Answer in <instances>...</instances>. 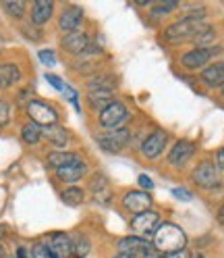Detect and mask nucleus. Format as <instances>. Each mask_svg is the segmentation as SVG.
Instances as JSON below:
<instances>
[{
  "mask_svg": "<svg viewBox=\"0 0 224 258\" xmlns=\"http://www.w3.org/2000/svg\"><path fill=\"white\" fill-rule=\"evenodd\" d=\"M0 258H9V256H7V252H5V248H3V246H0Z\"/></svg>",
  "mask_w": 224,
  "mask_h": 258,
  "instance_id": "nucleus-43",
  "label": "nucleus"
},
{
  "mask_svg": "<svg viewBox=\"0 0 224 258\" xmlns=\"http://www.w3.org/2000/svg\"><path fill=\"white\" fill-rule=\"evenodd\" d=\"M21 138H23V142H27V144H38L40 138H42V129H40V125H36V123H27V125L21 129Z\"/></svg>",
  "mask_w": 224,
  "mask_h": 258,
  "instance_id": "nucleus-25",
  "label": "nucleus"
},
{
  "mask_svg": "<svg viewBox=\"0 0 224 258\" xmlns=\"http://www.w3.org/2000/svg\"><path fill=\"white\" fill-rule=\"evenodd\" d=\"M112 102V94H104V92H95V94H89V104H91V108H98L100 112L106 108V106H110Z\"/></svg>",
  "mask_w": 224,
  "mask_h": 258,
  "instance_id": "nucleus-24",
  "label": "nucleus"
},
{
  "mask_svg": "<svg viewBox=\"0 0 224 258\" xmlns=\"http://www.w3.org/2000/svg\"><path fill=\"white\" fill-rule=\"evenodd\" d=\"M166 142H168L166 132H152L146 140H143V144H141V152H143V156H146V158H152V160L158 158L160 154L164 152Z\"/></svg>",
  "mask_w": 224,
  "mask_h": 258,
  "instance_id": "nucleus-8",
  "label": "nucleus"
},
{
  "mask_svg": "<svg viewBox=\"0 0 224 258\" xmlns=\"http://www.w3.org/2000/svg\"><path fill=\"white\" fill-rule=\"evenodd\" d=\"M216 52H220V48L216 46V50H210V48H193V50H189L181 56V62L185 69H201L203 64H207V60H210Z\"/></svg>",
  "mask_w": 224,
  "mask_h": 258,
  "instance_id": "nucleus-7",
  "label": "nucleus"
},
{
  "mask_svg": "<svg viewBox=\"0 0 224 258\" xmlns=\"http://www.w3.org/2000/svg\"><path fill=\"white\" fill-rule=\"evenodd\" d=\"M193 150H195L193 144L187 142V140H181V142L174 144L172 150L168 152V163H170V165H174V167H183V165L187 163V160L191 158Z\"/></svg>",
  "mask_w": 224,
  "mask_h": 258,
  "instance_id": "nucleus-13",
  "label": "nucleus"
},
{
  "mask_svg": "<svg viewBox=\"0 0 224 258\" xmlns=\"http://www.w3.org/2000/svg\"><path fill=\"white\" fill-rule=\"evenodd\" d=\"M0 46H3V40H0Z\"/></svg>",
  "mask_w": 224,
  "mask_h": 258,
  "instance_id": "nucleus-46",
  "label": "nucleus"
},
{
  "mask_svg": "<svg viewBox=\"0 0 224 258\" xmlns=\"http://www.w3.org/2000/svg\"><path fill=\"white\" fill-rule=\"evenodd\" d=\"M40 60L46 64V67H54L56 64V54L52 52V50H40Z\"/></svg>",
  "mask_w": 224,
  "mask_h": 258,
  "instance_id": "nucleus-33",
  "label": "nucleus"
},
{
  "mask_svg": "<svg viewBox=\"0 0 224 258\" xmlns=\"http://www.w3.org/2000/svg\"><path fill=\"white\" fill-rule=\"evenodd\" d=\"M83 198H85V194H83V189H79V187H69V189L62 191V202L71 204V206L81 204Z\"/></svg>",
  "mask_w": 224,
  "mask_h": 258,
  "instance_id": "nucleus-26",
  "label": "nucleus"
},
{
  "mask_svg": "<svg viewBox=\"0 0 224 258\" xmlns=\"http://www.w3.org/2000/svg\"><path fill=\"white\" fill-rule=\"evenodd\" d=\"M17 258H34V254H31V250H29V248L19 246V248H17Z\"/></svg>",
  "mask_w": 224,
  "mask_h": 258,
  "instance_id": "nucleus-37",
  "label": "nucleus"
},
{
  "mask_svg": "<svg viewBox=\"0 0 224 258\" xmlns=\"http://www.w3.org/2000/svg\"><path fill=\"white\" fill-rule=\"evenodd\" d=\"M201 82L210 88H222L224 86V60L214 62L207 69L201 71Z\"/></svg>",
  "mask_w": 224,
  "mask_h": 258,
  "instance_id": "nucleus-15",
  "label": "nucleus"
},
{
  "mask_svg": "<svg viewBox=\"0 0 224 258\" xmlns=\"http://www.w3.org/2000/svg\"><path fill=\"white\" fill-rule=\"evenodd\" d=\"M3 7L9 15H13L15 19H21L23 13H25V3H5Z\"/></svg>",
  "mask_w": 224,
  "mask_h": 258,
  "instance_id": "nucleus-29",
  "label": "nucleus"
},
{
  "mask_svg": "<svg viewBox=\"0 0 224 258\" xmlns=\"http://www.w3.org/2000/svg\"><path fill=\"white\" fill-rule=\"evenodd\" d=\"M193 40L199 44V48H203V44H210V42L214 40V31H212V27H205L201 34H197Z\"/></svg>",
  "mask_w": 224,
  "mask_h": 258,
  "instance_id": "nucleus-31",
  "label": "nucleus"
},
{
  "mask_svg": "<svg viewBox=\"0 0 224 258\" xmlns=\"http://www.w3.org/2000/svg\"><path fill=\"white\" fill-rule=\"evenodd\" d=\"M222 94H224V86H222Z\"/></svg>",
  "mask_w": 224,
  "mask_h": 258,
  "instance_id": "nucleus-45",
  "label": "nucleus"
},
{
  "mask_svg": "<svg viewBox=\"0 0 224 258\" xmlns=\"http://www.w3.org/2000/svg\"><path fill=\"white\" fill-rule=\"evenodd\" d=\"M143 258H164V254H158V252L154 250V252H150V254H146V256H143Z\"/></svg>",
  "mask_w": 224,
  "mask_h": 258,
  "instance_id": "nucleus-40",
  "label": "nucleus"
},
{
  "mask_svg": "<svg viewBox=\"0 0 224 258\" xmlns=\"http://www.w3.org/2000/svg\"><path fill=\"white\" fill-rule=\"evenodd\" d=\"M91 191H93V196L98 198L100 202H108L110 187H108V181H106L104 175H95V179L91 181Z\"/></svg>",
  "mask_w": 224,
  "mask_h": 258,
  "instance_id": "nucleus-23",
  "label": "nucleus"
},
{
  "mask_svg": "<svg viewBox=\"0 0 224 258\" xmlns=\"http://www.w3.org/2000/svg\"><path fill=\"white\" fill-rule=\"evenodd\" d=\"M205 29V25L201 21H193V19H181L177 23H172L166 27L164 31V38L172 44H179V42H185V40H193L197 34Z\"/></svg>",
  "mask_w": 224,
  "mask_h": 258,
  "instance_id": "nucleus-2",
  "label": "nucleus"
},
{
  "mask_svg": "<svg viewBox=\"0 0 224 258\" xmlns=\"http://www.w3.org/2000/svg\"><path fill=\"white\" fill-rule=\"evenodd\" d=\"M21 79V71L17 64L13 62H3L0 64V90H7L13 84H17Z\"/></svg>",
  "mask_w": 224,
  "mask_h": 258,
  "instance_id": "nucleus-19",
  "label": "nucleus"
},
{
  "mask_svg": "<svg viewBox=\"0 0 224 258\" xmlns=\"http://www.w3.org/2000/svg\"><path fill=\"white\" fill-rule=\"evenodd\" d=\"M44 136L50 140L56 148H62V146H67V142H69V134H67V129L65 127H58V125H50V127H46L44 129Z\"/></svg>",
  "mask_w": 224,
  "mask_h": 258,
  "instance_id": "nucleus-20",
  "label": "nucleus"
},
{
  "mask_svg": "<svg viewBox=\"0 0 224 258\" xmlns=\"http://www.w3.org/2000/svg\"><path fill=\"white\" fill-rule=\"evenodd\" d=\"M177 7H179V3H174V0H168V3H154L152 15H166V13H172Z\"/></svg>",
  "mask_w": 224,
  "mask_h": 258,
  "instance_id": "nucleus-28",
  "label": "nucleus"
},
{
  "mask_svg": "<svg viewBox=\"0 0 224 258\" xmlns=\"http://www.w3.org/2000/svg\"><path fill=\"white\" fill-rule=\"evenodd\" d=\"M27 115L31 117V121H34L36 125H44V127H50L56 123L58 115H56V110L50 106V104H46L42 100H31L27 104Z\"/></svg>",
  "mask_w": 224,
  "mask_h": 258,
  "instance_id": "nucleus-4",
  "label": "nucleus"
},
{
  "mask_svg": "<svg viewBox=\"0 0 224 258\" xmlns=\"http://www.w3.org/2000/svg\"><path fill=\"white\" fill-rule=\"evenodd\" d=\"M115 258H137V256H131V254H123V252H121V254H117Z\"/></svg>",
  "mask_w": 224,
  "mask_h": 258,
  "instance_id": "nucleus-42",
  "label": "nucleus"
},
{
  "mask_svg": "<svg viewBox=\"0 0 224 258\" xmlns=\"http://www.w3.org/2000/svg\"><path fill=\"white\" fill-rule=\"evenodd\" d=\"M9 121H11V106L9 102L0 100V127H5Z\"/></svg>",
  "mask_w": 224,
  "mask_h": 258,
  "instance_id": "nucleus-32",
  "label": "nucleus"
},
{
  "mask_svg": "<svg viewBox=\"0 0 224 258\" xmlns=\"http://www.w3.org/2000/svg\"><path fill=\"white\" fill-rule=\"evenodd\" d=\"M172 194H174V196H177L179 200H183V202L191 200V194H189L187 189H183V187H174V189H172Z\"/></svg>",
  "mask_w": 224,
  "mask_h": 258,
  "instance_id": "nucleus-35",
  "label": "nucleus"
},
{
  "mask_svg": "<svg viewBox=\"0 0 224 258\" xmlns=\"http://www.w3.org/2000/svg\"><path fill=\"white\" fill-rule=\"evenodd\" d=\"M129 138H131V132L129 129H115V132H108V134H102L98 136V144L106 150V152H121L127 144H129Z\"/></svg>",
  "mask_w": 224,
  "mask_h": 258,
  "instance_id": "nucleus-5",
  "label": "nucleus"
},
{
  "mask_svg": "<svg viewBox=\"0 0 224 258\" xmlns=\"http://www.w3.org/2000/svg\"><path fill=\"white\" fill-rule=\"evenodd\" d=\"M218 221H220V223L224 225V204L220 206V211H218Z\"/></svg>",
  "mask_w": 224,
  "mask_h": 258,
  "instance_id": "nucleus-41",
  "label": "nucleus"
},
{
  "mask_svg": "<svg viewBox=\"0 0 224 258\" xmlns=\"http://www.w3.org/2000/svg\"><path fill=\"white\" fill-rule=\"evenodd\" d=\"M189 258H203V256H201V254H199V252H195V254H193V256H189Z\"/></svg>",
  "mask_w": 224,
  "mask_h": 258,
  "instance_id": "nucleus-44",
  "label": "nucleus"
},
{
  "mask_svg": "<svg viewBox=\"0 0 224 258\" xmlns=\"http://www.w3.org/2000/svg\"><path fill=\"white\" fill-rule=\"evenodd\" d=\"M216 160H218V167L224 171V148L218 152V156H216Z\"/></svg>",
  "mask_w": 224,
  "mask_h": 258,
  "instance_id": "nucleus-39",
  "label": "nucleus"
},
{
  "mask_svg": "<svg viewBox=\"0 0 224 258\" xmlns=\"http://www.w3.org/2000/svg\"><path fill=\"white\" fill-rule=\"evenodd\" d=\"M60 44L71 54H83L87 50V46H89V38L83 34V31H71V34H67L65 38H62Z\"/></svg>",
  "mask_w": 224,
  "mask_h": 258,
  "instance_id": "nucleus-12",
  "label": "nucleus"
},
{
  "mask_svg": "<svg viewBox=\"0 0 224 258\" xmlns=\"http://www.w3.org/2000/svg\"><path fill=\"white\" fill-rule=\"evenodd\" d=\"M127 119H129V110H127L125 104H121V102H112L110 106H106L100 112V125L106 129H115L121 123H125Z\"/></svg>",
  "mask_w": 224,
  "mask_h": 258,
  "instance_id": "nucleus-6",
  "label": "nucleus"
},
{
  "mask_svg": "<svg viewBox=\"0 0 224 258\" xmlns=\"http://www.w3.org/2000/svg\"><path fill=\"white\" fill-rule=\"evenodd\" d=\"M119 250L123 254H131V256H146L150 252H154V246L150 244V241H146L143 237H135V235H129V237H123L119 241Z\"/></svg>",
  "mask_w": 224,
  "mask_h": 258,
  "instance_id": "nucleus-11",
  "label": "nucleus"
},
{
  "mask_svg": "<svg viewBox=\"0 0 224 258\" xmlns=\"http://www.w3.org/2000/svg\"><path fill=\"white\" fill-rule=\"evenodd\" d=\"M83 19V11L79 9V7H69L65 13L60 15V29L62 31H67V34H71V31H75L79 27V23H81Z\"/></svg>",
  "mask_w": 224,
  "mask_h": 258,
  "instance_id": "nucleus-17",
  "label": "nucleus"
},
{
  "mask_svg": "<svg viewBox=\"0 0 224 258\" xmlns=\"http://www.w3.org/2000/svg\"><path fill=\"white\" fill-rule=\"evenodd\" d=\"M52 11H54V5L50 0H38V3H34V7H31V21L36 25H44L52 17Z\"/></svg>",
  "mask_w": 224,
  "mask_h": 258,
  "instance_id": "nucleus-18",
  "label": "nucleus"
},
{
  "mask_svg": "<svg viewBox=\"0 0 224 258\" xmlns=\"http://www.w3.org/2000/svg\"><path fill=\"white\" fill-rule=\"evenodd\" d=\"M123 204L129 208L131 213L139 215V213L150 211V206H152V196H150L148 191H143V189H133V191H127V194H125Z\"/></svg>",
  "mask_w": 224,
  "mask_h": 258,
  "instance_id": "nucleus-9",
  "label": "nucleus"
},
{
  "mask_svg": "<svg viewBox=\"0 0 224 258\" xmlns=\"http://www.w3.org/2000/svg\"><path fill=\"white\" fill-rule=\"evenodd\" d=\"M154 250L158 254H172V252H179L185 250L187 246V235L185 231L174 223H160V227L154 233Z\"/></svg>",
  "mask_w": 224,
  "mask_h": 258,
  "instance_id": "nucleus-1",
  "label": "nucleus"
},
{
  "mask_svg": "<svg viewBox=\"0 0 224 258\" xmlns=\"http://www.w3.org/2000/svg\"><path fill=\"white\" fill-rule=\"evenodd\" d=\"M56 175H58V179L67 181V183L79 181V179H81V177L85 175V163L77 158L75 163H71V165H67V167H62V169H56Z\"/></svg>",
  "mask_w": 224,
  "mask_h": 258,
  "instance_id": "nucleus-16",
  "label": "nucleus"
},
{
  "mask_svg": "<svg viewBox=\"0 0 224 258\" xmlns=\"http://www.w3.org/2000/svg\"><path fill=\"white\" fill-rule=\"evenodd\" d=\"M131 227L133 231L141 233V235H148V233H156V229L160 227V215L154 211H146V213H139L133 217L131 221Z\"/></svg>",
  "mask_w": 224,
  "mask_h": 258,
  "instance_id": "nucleus-10",
  "label": "nucleus"
},
{
  "mask_svg": "<svg viewBox=\"0 0 224 258\" xmlns=\"http://www.w3.org/2000/svg\"><path fill=\"white\" fill-rule=\"evenodd\" d=\"M139 185L146 187V189H152L154 187V183H152V179H150L148 175H139Z\"/></svg>",
  "mask_w": 224,
  "mask_h": 258,
  "instance_id": "nucleus-36",
  "label": "nucleus"
},
{
  "mask_svg": "<svg viewBox=\"0 0 224 258\" xmlns=\"http://www.w3.org/2000/svg\"><path fill=\"white\" fill-rule=\"evenodd\" d=\"M46 79H48V82H50V86H52V88H56V90H60V92L65 90V84H62V79H60V77H56V75H50V73H48V75H46Z\"/></svg>",
  "mask_w": 224,
  "mask_h": 258,
  "instance_id": "nucleus-34",
  "label": "nucleus"
},
{
  "mask_svg": "<svg viewBox=\"0 0 224 258\" xmlns=\"http://www.w3.org/2000/svg\"><path fill=\"white\" fill-rule=\"evenodd\" d=\"M87 252H89V241H87V237L79 235V237L75 239V244H73V258H85Z\"/></svg>",
  "mask_w": 224,
  "mask_h": 258,
  "instance_id": "nucleus-27",
  "label": "nucleus"
},
{
  "mask_svg": "<svg viewBox=\"0 0 224 258\" xmlns=\"http://www.w3.org/2000/svg\"><path fill=\"white\" fill-rule=\"evenodd\" d=\"M75 160H77V154H73V152H50L48 154V165L54 169H62V167L75 163Z\"/></svg>",
  "mask_w": 224,
  "mask_h": 258,
  "instance_id": "nucleus-22",
  "label": "nucleus"
},
{
  "mask_svg": "<svg viewBox=\"0 0 224 258\" xmlns=\"http://www.w3.org/2000/svg\"><path fill=\"white\" fill-rule=\"evenodd\" d=\"M193 181L195 185L203 187V189H214L220 185V173H218V167L210 160H203L199 163L193 171Z\"/></svg>",
  "mask_w": 224,
  "mask_h": 258,
  "instance_id": "nucleus-3",
  "label": "nucleus"
},
{
  "mask_svg": "<svg viewBox=\"0 0 224 258\" xmlns=\"http://www.w3.org/2000/svg\"><path fill=\"white\" fill-rule=\"evenodd\" d=\"M117 88V82H112L110 77L106 75H100V77H93L91 82L87 84V92L89 94H95V92H104V94H112Z\"/></svg>",
  "mask_w": 224,
  "mask_h": 258,
  "instance_id": "nucleus-21",
  "label": "nucleus"
},
{
  "mask_svg": "<svg viewBox=\"0 0 224 258\" xmlns=\"http://www.w3.org/2000/svg\"><path fill=\"white\" fill-rule=\"evenodd\" d=\"M48 248H50L58 258H67V256H73V241L67 233H54L50 235V244H48Z\"/></svg>",
  "mask_w": 224,
  "mask_h": 258,
  "instance_id": "nucleus-14",
  "label": "nucleus"
},
{
  "mask_svg": "<svg viewBox=\"0 0 224 258\" xmlns=\"http://www.w3.org/2000/svg\"><path fill=\"white\" fill-rule=\"evenodd\" d=\"M31 254H34V258H58V256H56L50 248H48L46 244H38V246H34Z\"/></svg>",
  "mask_w": 224,
  "mask_h": 258,
  "instance_id": "nucleus-30",
  "label": "nucleus"
},
{
  "mask_svg": "<svg viewBox=\"0 0 224 258\" xmlns=\"http://www.w3.org/2000/svg\"><path fill=\"white\" fill-rule=\"evenodd\" d=\"M164 258H189V254L185 250H179V252H172V254H166Z\"/></svg>",
  "mask_w": 224,
  "mask_h": 258,
  "instance_id": "nucleus-38",
  "label": "nucleus"
}]
</instances>
